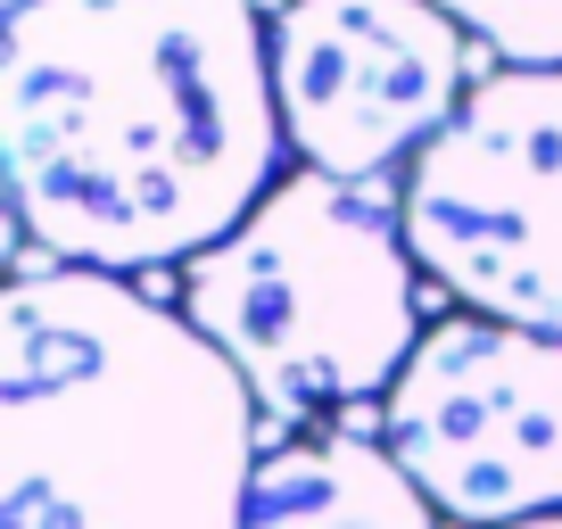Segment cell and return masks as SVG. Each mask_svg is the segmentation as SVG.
I'll use <instances>...</instances> for the list:
<instances>
[{
    "instance_id": "4",
    "label": "cell",
    "mask_w": 562,
    "mask_h": 529,
    "mask_svg": "<svg viewBox=\"0 0 562 529\" xmlns=\"http://www.w3.org/2000/svg\"><path fill=\"white\" fill-rule=\"evenodd\" d=\"M397 191L430 290L562 339V67H488Z\"/></svg>"
},
{
    "instance_id": "8",
    "label": "cell",
    "mask_w": 562,
    "mask_h": 529,
    "mask_svg": "<svg viewBox=\"0 0 562 529\" xmlns=\"http://www.w3.org/2000/svg\"><path fill=\"white\" fill-rule=\"evenodd\" d=\"M496 67H562V0H439Z\"/></svg>"
},
{
    "instance_id": "7",
    "label": "cell",
    "mask_w": 562,
    "mask_h": 529,
    "mask_svg": "<svg viewBox=\"0 0 562 529\" xmlns=\"http://www.w3.org/2000/svg\"><path fill=\"white\" fill-rule=\"evenodd\" d=\"M240 529H439V505L405 480L381 430H364V414H356V423L265 447Z\"/></svg>"
},
{
    "instance_id": "10",
    "label": "cell",
    "mask_w": 562,
    "mask_h": 529,
    "mask_svg": "<svg viewBox=\"0 0 562 529\" xmlns=\"http://www.w3.org/2000/svg\"><path fill=\"white\" fill-rule=\"evenodd\" d=\"M9 9H25V0H9Z\"/></svg>"
},
{
    "instance_id": "1",
    "label": "cell",
    "mask_w": 562,
    "mask_h": 529,
    "mask_svg": "<svg viewBox=\"0 0 562 529\" xmlns=\"http://www.w3.org/2000/svg\"><path fill=\"white\" fill-rule=\"evenodd\" d=\"M257 0H25L0 34V175L50 264H191L281 182Z\"/></svg>"
},
{
    "instance_id": "3",
    "label": "cell",
    "mask_w": 562,
    "mask_h": 529,
    "mask_svg": "<svg viewBox=\"0 0 562 529\" xmlns=\"http://www.w3.org/2000/svg\"><path fill=\"white\" fill-rule=\"evenodd\" d=\"M182 315L257 389L265 423H356L422 348V257L397 182L281 175L232 240L175 273Z\"/></svg>"
},
{
    "instance_id": "9",
    "label": "cell",
    "mask_w": 562,
    "mask_h": 529,
    "mask_svg": "<svg viewBox=\"0 0 562 529\" xmlns=\"http://www.w3.org/2000/svg\"><path fill=\"white\" fill-rule=\"evenodd\" d=\"M521 529H562V513H546V521H521Z\"/></svg>"
},
{
    "instance_id": "5",
    "label": "cell",
    "mask_w": 562,
    "mask_h": 529,
    "mask_svg": "<svg viewBox=\"0 0 562 529\" xmlns=\"http://www.w3.org/2000/svg\"><path fill=\"white\" fill-rule=\"evenodd\" d=\"M372 430L439 505V521H546L562 513V339L488 315L430 323Z\"/></svg>"
},
{
    "instance_id": "6",
    "label": "cell",
    "mask_w": 562,
    "mask_h": 529,
    "mask_svg": "<svg viewBox=\"0 0 562 529\" xmlns=\"http://www.w3.org/2000/svg\"><path fill=\"white\" fill-rule=\"evenodd\" d=\"M480 42L439 0H281L273 100L299 166L389 182L439 142L480 83Z\"/></svg>"
},
{
    "instance_id": "2",
    "label": "cell",
    "mask_w": 562,
    "mask_h": 529,
    "mask_svg": "<svg viewBox=\"0 0 562 529\" xmlns=\"http://www.w3.org/2000/svg\"><path fill=\"white\" fill-rule=\"evenodd\" d=\"M265 406L124 273L34 264L0 299V529H240Z\"/></svg>"
}]
</instances>
